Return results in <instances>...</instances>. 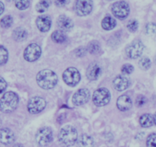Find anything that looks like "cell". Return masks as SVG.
Listing matches in <instances>:
<instances>
[{
	"label": "cell",
	"mask_w": 156,
	"mask_h": 147,
	"mask_svg": "<svg viewBox=\"0 0 156 147\" xmlns=\"http://www.w3.org/2000/svg\"><path fill=\"white\" fill-rule=\"evenodd\" d=\"M37 83L41 88L51 89L56 85L58 76L56 73L49 70H43L39 72L36 77Z\"/></svg>",
	"instance_id": "cell-1"
},
{
	"label": "cell",
	"mask_w": 156,
	"mask_h": 147,
	"mask_svg": "<svg viewBox=\"0 0 156 147\" xmlns=\"http://www.w3.org/2000/svg\"><path fill=\"white\" fill-rule=\"evenodd\" d=\"M19 104V96L13 91H8L3 94L0 99V110L3 113L14 111Z\"/></svg>",
	"instance_id": "cell-2"
},
{
	"label": "cell",
	"mask_w": 156,
	"mask_h": 147,
	"mask_svg": "<svg viewBox=\"0 0 156 147\" xmlns=\"http://www.w3.org/2000/svg\"><path fill=\"white\" fill-rule=\"evenodd\" d=\"M58 139L60 142L65 146H71L77 141V131L72 126L67 125L61 129Z\"/></svg>",
	"instance_id": "cell-3"
},
{
	"label": "cell",
	"mask_w": 156,
	"mask_h": 147,
	"mask_svg": "<svg viewBox=\"0 0 156 147\" xmlns=\"http://www.w3.org/2000/svg\"><path fill=\"white\" fill-rule=\"evenodd\" d=\"M110 92L106 88H98L94 91L93 95V101L94 104L99 107L106 105L110 101Z\"/></svg>",
	"instance_id": "cell-4"
},
{
	"label": "cell",
	"mask_w": 156,
	"mask_h": 147,
	"mask_svg": "<svg viewBox=\"0 0 156 147\" xmlns=\"http://www.w3.org/2000/svg\"><path fill=\"white\" fill-rule=\"evenodd\" d=\"M111 11L117 19H125L129 14V5L125 1H119L112 4Z\"/></svg>",
	"instance_id": "cell-5"
},
{
	"label": "cell",
	"mask_w": 156,
	"mask_h": 147,
	"mask_svg": "<svg viewBox=\"0 0 156 147\" xmlns=\"http://www.w3.org/2000/svg\"><path fill=\"white\" fill-rule=\"evenodd\" d=\"M63 79L69 86H76L80 80V74L76 68L70 67L63 73Z\"/></svg>",
	"instance_id": "cell-6"
},
{
	"label": "cell",
	"mask_w": 156,
	"mask_h": 147,
	"mask_svg": "<svg viewBox=\"0 0 156 147\" xmlns=\"http://www.w3.org/2000/svg\"><path fill=\"white\" fill-rule=\"evenodd\" d=\"M53 139V133L49 127H43L36 133L35 140L40 146H46Z\"/></svg>",
	"instance_id": "cell-7"
},
{
	"label": "cell",
	"mask_w": 156,
	"mask_h": 147,
	"mask_svg": "<svg viewBox=\"0 0 156 147\" xmlns=\"http://www.w3.org/2000/svg\"><path fill=\"white\" fill-rule=\"evenodd\" d=\"M46 106L45 100L41 97H33L28 101L27 108L29 113L32 115L40 113L44 109Z\"/></svg>",
	"instance_id": "cell-8"
},
{
	"label": "cell",
	"mask_w": 156,
	"mask_h": 147,
	"mask_svg": "<svg viewBox=\"0 0 156 147\" xmlns=\"http://www.w3.org/2000/svg\"><path fill=\"white\" fill-rule=\"evenodd\" d=\"M74 9L77 15H88L92 12L93 1L92 0H76L75 2Z\"/></svg>",
	"instance_id": "cell-9"
},
{
	"label": "cell",
	"mask_w": 156,
	"mask_h": 147,
	"mask_svg": "<svg viewBox=\"0 0 156 147\" xmlns=\"http://www.w3.org/2000/svg\"><path fill=\"white\" fill-rule=\"evenodd\" d=\"M41 55V49L36 43H31L25 48L24 51V58L28 62H34Z\"/></svg>",
	"instance_id": "cell-10"
},
{
	"label": "cell",
	"mask_w": 156,
	"mask_h": 147,
	"mask_svg": "<svg viewBox=\"0 0 156 147\" xmlns=\"http://www.w3.org/2000/svg\"><path fill=\"white\" fill-rule=\"evenodd\" d=\"M145 49V46L143 43L139 40L133 42L127 46L126 52L127 56L131 59H136L139 58L142 54Z\"/></svg>",
	"instance_id": "cell-11"
},
{
	"label": "cell",
	"mask_w": 156,
	"mask_h": 147,
	"mask_svg": "<svg viewBox=\"0 0 156 147\" xmlns=\"http://www.w3.org/2000/svg\"><path fill=\"white\" fill-rule=\"evenodd\" d=\"M90 97V91L87 88H80L78 90L72 97V102L74 105L80 106L88 101Z\"/></svg>",
	"instance_id": "cell-12"
},
{
	"label": "cell",
	"mask_w": 156,
	"mask_h": 147,
	"mask_svg": "<svg viewBox=\"0 0 156 147\" xmlns=\"http://www.w3.org/2000/svg\"><path fill=\"white\" fill-rule=\"evenodd\" d=\"M113 87L115 90L119 91H122L127 89L130 85V80L128 77L123 75H119L114 79Z\"/></svg>",
	"instance_id": "cell-13"
},
{
	"label": "cell",
	"mask_w": 156,
	"mask_h": 147,
	"mask_svg": "<svg viewBox=\"0 0 156 147\" xmlns=\"http://www.w3.org/2000/svg\"><path fill=\"white\" fill-rule=\"evenodd\" d=\"M36 25L39 31L41 32H47L50 30L51 26V20L48 15L38 16L36 19Z\"/></svg>",
	"instance_id": "cell-14"
},
{
	"label": "cell",
	"mask_w": 156,
	"mask_h": 147,
	"mask_svg": "<svg viewBox=\"0 0 156 147\" xmlns=\"http://www.w3.org/2000/svg\"><path fill=\"white\" fill-rule=\"evenodd\" d=\"M15 141V134L10 129H0V142L4 145H10Z\"/></svg>",
	"instance_id": "cell-15"
},
{
	"label": "cell",
	"mask_w": 156,
	"mask_h": 147,
	"mask_svg": "<svg viewBox=\"0 0 156 147\" xmlns=\"http://www.w3.org/2000/svg\"><path fill=\"white\" fill-rule=\"evenodd\" d=\"M58 26L61 31H69L72 29L73 26V23L71 19L66 15H61L58 19Z\"/></svg>",
	"instance_id": "cell-16"
},
{
	"label": "cell",
	"mask_w": 156,
	"mask_h": 147,
	"mask_svg": "<svg viewBox=\"0 0 156 147\" xmlns=\"http://www.w3.org/2000/svg\"><path fill=\"white\" fill-rule=\"evenodd\" d=\"M101 74V68L97 63H93L88 67L87 70V76L90 80H96Z\"/></svg>",
	"instance_id": "cell-17"
},
{
	"label": "cell",
	"mask_w": 156,
	"mask_h": 147,
	"mask_svg": "<svg viewBox=\"0 0 156 147\" xmlns=\"http://www.w3.org/2000/svg\"><path fill=\"white\" fill-rule=\"evenodd\" d=\"M116 104L119 110L122 111H126L131 108L133 102H132L131 98L128 95L123 94L117 99Z\"/></svg>",
	"instance_id": "cell-18"
},
{
	"label": "cell",
	"mask_w": 156,
	"mask_h": 147,
	"mask_svg": "<svg viewBox=\"0 0 156 147\" xmlns=\"http://www.w3.org/2000/svg\"><path fill=\"white\" fill-rule=\"evenodd\" d=\"M78 147H94V139L91 136L83 134L77 139Z\"/></svg>",
	"instance_id": "cell-19"
},
{
	"label": "cell",
	"mask_w": 156,
	"mask_h": 147,
	"mask_svg": "<svg viewBox=\"0 0 156 147\" xmlns=\"http://www.w3.org/2000/svg\"><path fill=\"white\" fill-rule=\"evenodd\" d=\"M116 25V22L115 19L111 16H106L103 19L101 22V26L106 31H109V30L113 29Z\"/></svg>",
	"instance_id": "cell-20"
},
{
	"label": "cell",
	"mask_w": 156,
	"mask_h": 147,
	"mask_svg": "<svg viewBox=\"0 0 156 147\" xmlns=\"http://www.w3.org/2000/svg\"><path fill=\"white\" fill-rule=\"evenodd\" d=\"M139 124L142 127H150L154 124L153 116L150 114H144L139 118Z\"/></svg>",
	"instance_id": "cell-21"
},
{
	"label": "cell",
	"mask_w": 156,
	"mask_h": 147,
	"mask_svg": "<svg viewBox=\"0 0 156 147\" xmlns=\"http://www.w3.org/2000/svg\"><path fill=\"white\" fill-rule=\"evenodd\" d=\"M12 35H13V38H14L15 40L20 42V41H23V40H25V39H26L28 34H27L26 31H25L24 28H18L13 31Z\"/></svg>",
	"instance_id": "cell-22"
},
{
	"label": "cell",
	"mask_w": 156,
	"mask_h": 147,
	"mask_svg": "<svg viewBox=\"0 0 156 147\" xmlns=\"http://www.w3.org/2000/svg\"><path fill=\"white\" fill-rule=\"evenodd\" d=\"M51 39L56 43H64L67 40V37L61 31H55L52 33Z\"/></svg>",
	"instance_id": "cell-23"
},
{
	"label": "cell",
	"mask_w": 156,
	"mask_h": 147,
	"mask_svg": "<svg viewBox=\"0 0 156 147\" xmlns=\"http://www.w3.org/2000/svg\"><path fill=\"white\" fill-rule=\"evenodd\" d=\"M51 5L50 0H41L37 3L35 6V9L37 12L42 13L44 12Z\"/></svg>",
	"instance_id": "cell-24"
},
{
	"label": "cell",
	"mask_w": 156,
	"mask_h": 147,
	"mask_svg": "<svg viewBox=\"0 0 156 147\" xmlns=\"http://www.w3.org/2000/svg\"><path fill=\"white\" fill-rule=\"evenodd\" d=\"M87 51L91 54H97L100 52V43L96 40H93L89 43L87 46Z\"/></svg>",
	"instance_id": "cell-25"
},
{
	"label": "cell",
	"mask_w": 156,
	"mask_h": 147,
	"mask_svg": "<svg viewBox=\"0 0 156 147\" xmlns=\"http://www.w3.org/2000/svg\"><path fill=\"white\" fill-rule=\"evenodd\" d=\"M9 53L6 48L0 45V66L3 65L8 60Z\"/></svg>",
	"instance_id": "cell-26"
},
{
	"label": "cell",
	"mask_w": 156,
	"mask_h": 147,
	"mask_svg": "<svg viewBox=\"0 0 156 147\" xmlns=\"http://www.w3.org/2000/svg\"><path fill=\"white\" fill-rule=\"evenodd\" d=\"M13 22L12 17L11 15H5L0 21V25L3 28H9L12 26Z\"/></svg>",
	"instance_id": "cell-27"
},
{
	"label": "cell",
	"mask_w": 156,
	"mask_h": 147,
	"mask_svg": "<svg viewBox=\"0 0 156 147\" xmlns=\"http://www.w3.org/2000/svg\"><path fill=\"white\" fill-rule=\"evenodd\" d=\"M139 66L142 70H147L151 67V60L148 57H142L139 60Z\"/></svg>",
	"instance_id": "cell-28"
},
{
	"label": "cell",
	"mask_w": 156,
	"mask_h": 147,
	"mask_svg": "<svg viewBox=\"0 0 156 147\" xmlns=\"http://www.w3.org/2000/svg\"><path fill=\"white\" fill-rule=\"evenodd\" d=\"M30 5V0H16V6L19 10H25Z\"/></svg>",
	"instance_id": "cell-29"
},
{
	"label": "cell",
	"mask_w": 156,
	"mask_h": 147,
	"mask_svg": "<svg viewBox=\"0 0 156 147\" xmlns=\"http://www.w3.org/2000/svg\"><path fill=\"white\" fill-rule=\"evenodd\" d=\"M148 147H156V133H153L148 136L146 139Z\"/></svg>",
	"instance_id": "cell-30"
},
{
	"label": "cell",
	"mask_w": 156,
	"mask_h": 147,
	"mask_svg": "<svg viewBox=\"0 0 156 147\" xmlns=\"http://www.w3.org/2000/svg\"><path fill=\"white\" fill-rule=\"evenodd\" d=\"M145 31L148 35H154L156 34V24L148 23L145 27Z\"/></svg>",
	"instance_id": "cell-31"
},
{
	"label": "cell",
	"mask_w": 156,
	"mask_h": 147,
	"mask_svg": "<svg viewBox=\"0 0 156 147\" xmlns=\"http://www.w3.org/2000/svg\"><path fill=\"white\" fill-rule=\"evenodd\" d=\"M126 27L130 32H136L139 27V23L136 20H131L128 22Z\"/></svg>",
	"instance_id": "cell-32"
},
{
	"label": "cell",
	"mask_w": 156,
	"mask_h": 147,
	"mask_svg": "<svg viewBox=\"0 0 156 147\" xmlns=\"http://www.w3.org/2000/svg\"><path fill=\"white\" fill-rule=\"evenodd\" d=\"M134 70V67L129 63L127 64H124L123 66L122 67V69H121V71L123 74H131L132 73Z\"/></svg>",
	"instance_id": "cell-33"
},
{
	"label": "cell",
	"mask_w": 156,
	"mask_h": 147,
	"mask_svg": "<svg viewBox=\"0 0 156 147\" xmlns=\"http://www.w3.org/2000/svg\"><path fill=\"white\" fill-rule=\"evenodd\" d=\"M147 100L146 97L143 95H139L137 97H136V104L138 107H141V106L144 105V104L146 103Z\"/></svg>",
	"instance_id": "cell-34"
},
{
	"label": "cell",
	"mask_w": 156,
	"mask_h": 147,
	"mask_svg": "<svg viewBox=\"0 0 156 147\" xmlns=\"http://www.w3.org/2000/svg\"><path fill=\"white\" fill-rule=\"evenodd\" d=\"M87 50L83 46H80V47L77 48L76 50H75V54H76V56H83L85 54H86Z\"/></svg>",
	"instance_id": "cell-35"
},
{
	"label": "cell",
	"mask_w": 156,
	"mask_h": 147,
	"mask_svg": "<svg viewBox=\"0 0 156 147\" xmlns=\"http://www.w3.org/2000/svg\"><path fill=\"white\" fill-rule=\"evenodd\" d=\"M7 83L3 78L0 77V94L3 92L6 89Z\"/></svg>",
	"instance_id": "cell-36"
},
{
	"label": "cell",
	"mask_w": 156,
	"mask_h": 147,
	"mask_svg": "<svg viewBox=\"0 0 156 147\" xmlns=\"http://www.w3.org/2000/svg\"><path fill=\"white\" fill-rule=\"evenodd\" d=\"M70 0H55V4L59 7H63L69 3Z\"/></svg>",
	"instance_id": "cell-37"
},
{
	"label": "cell",
	"mask_w": 156,
	"mask_h": 147,
	"mask_svg": "<svg viewBox=\"0 0 156 147\" xmlns=\"http://www.w3.org/2000/svg\"><path fill=\"white\" fill-rule=\"evenodd\" d=\"M4 9H5V6H4V4L2 3L1 1H0V15L3 13Z\"/></svg>",
	"instance_id": "cell-38"
},
{
	"label": "cell",
	"mask_w": 156,
	"mask_h": 147,
	"mask_svg": "<svg viewBox=\"0 0 156 147\" xmlns=\"http://www.w3.org/2000/svg\"><path fill=\"white\" fill-rule=\"evenodd\" d=\"M13 147H24L21 143H16L13 145Z\"/></svg>",
	"instance_id": "cell-39"
},
{
	"label": "cell",
	"mask_w": 156,
	"mask_h": 147,
	"mask_svg": "<svg viewBox=\"0 0 156 147\" xmlns=\"http://www.w3.org/2000/svg\"><path fill=\"white\" fill-rule=\"evenodd\" d=\"M153 120H154V124L156 125V112L154 115V116H153Z\"/></svg>",
	"instance_id": "cell-40"
},
{
	"label": "cell",
	"mask_w": 156,
	"mask_h": 147,
	"mask_svg": "<svg viewBox=\"0 0 156 147\" xmlns=\"http://www.w3.org/2000/svg\"><path fill=\"white\" fill-rule=\"evenodd\" d=\"M7 2H12V1H13V0H6Z\"/></svg>",
	"instance_id": "cell-41"
},
{
	"label": "cell",
	"mask_w": 156,
	"mask_h": 147,
	"mask_svg": "<svg viewBox=\"0 0 156 147\" xmlns=\"http://www.w3.org/2000/svg\"><path fill=\"white\" fill-rule=\"evenodd\" d=\"M0 123H1V121H0Z\"/></svg>",
	"instance_id": "cell-42"
}]
</instances>
